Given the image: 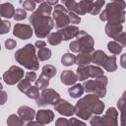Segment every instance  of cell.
<instances>
[{
	"instance_id": "1",
	"label": "cell",
	"mask_w": 126,
	"mask_h": 126,
	"mask_svg": "<svg viewBox=\"0 0 126 126\" xmlns=\"http://www.w3.org/2000/svg\"><path fill=\"white\" fill-rule=\"evenodd\" d=\"M52 6L48 1H42L39 7L32 13L29 18L30 24H32L34 34L37 38H44L48 36L51 30L55 27L53 19L50 17L52 13Z\"/></svg>"
},
{
	"instance_id": "2",
	"label": "cell",
	"mask_w": 126,
	"mask_h": 126,
	"mask_svg": "<svg viewBox=\"0 0 126 126\" xmlns=\"http://www.w3.org/2000/svg\"><path fill=\"white\" fill-rule=\"evenodd\" d=\"M104 102H102L98 96L89 94L76 102L75 114L83 120H88L93 115L101 114L104 110Z\"/></svg>"
},
{
	"instance_id": "3",
	"label": "cell",
	"mask_w": 126,
	"mask_h": 126,
	"mask_svg": "<svg viewBox=\"0 0 126 126\" xmlns=\"http://www.w3.org/2000/svg\"><path fill=\"white\" fill-rule=\"evenodd\" d=\"M126 3L121 0L111 1L106 4L104 10L100 13L99 19L102 22L113 23V24H121L125 22L126 17Z\"/></svg>"
},
{
	"instance_id": "4",
	"label": "cell",
	"mask_w": 126,
	"mask_h": 126,
	"mask_svg": "<svg viewBox=\"0 0 126 126\" xmlns=\"http://www.w3.org/2000/svg\"><path fill=\"white\" fill-rule=\"evenodd\" d=\"M15 60L26 69L30 71H36L39 68V62L37 53L35 52V46L32 43L26 44L24 47L18 49L15 52Z\"/></svg>"
},
{
	"instance_id": "5",
	"label": "cell",
	"mask_w": 126,
	"mask_h": 126,
	"mask_svg": "<svg viewBox=\"0 0 126 126\" xmlns=\"http://www.w3.org/2000/svg\"><path fill=\"white\" fill-rule=\"evenodd\" d=\"M94 40L85 31H80L76 39L71 41L69 48L75 53H89L92 54L94 51Z\"/></svg>"
},
{
	"instance_id": "6",
	"label": "cell",
	"mask_w": 126,
	"mask_h": 126,
	"mask_svg": "<svg viewBox=\"0 0 126 126\" xmlns=\"http://www.w3.org/2000/svg\"><path fill=\"white\" fill-rule=\"evenodd\" d=\"M107 83H108V79L106 76L103 75L102 77H99L97 79L85 81L83 84V87L86 93L95 94L100 98V97H104L106 94Z\"/></svg>"
},
{
	"instance_id": "7",
	"label": "cell",
	"mask_w": 126,
	"mask_h": 126,
	"mask_svg": "<svg viewBox=\"0 0 126 126\" xmlns=\"http://www.w3.org/2000/svg\"><path fill=\"white\" fill-rule=\"evenodd\" d=\"M52 19L55 24V28L61 30L65 27H68L70 24L69 20V11L62 4H58L54 7L52 14Z\"/></svg>"
},
{
	"instance_id": "8",
	"label": "cell",
	"mask_w": 126,
	"mask_h": 126,
	"mask_svg": "<svg viewBox=\"0 0 126 126\" xmlns=\"http://www.w3.org/2000/svg\"><path fill=\"white\" fill-rule=\"evenodd\" d=\"M60 99H61L60 94L55 90L47 88V89H45L41 92L40 97L38 99H36V104L39 107L45 106L47 104L55 106L60 101Z\"/></svg>"
},
{
	"instance_id": "9",
	"label": "cell",
	"mask_w": 126,
	"mask_h": 126,
	"mask_svg": "<svg viewBox=\"0 0 126 126\" xmlns=\"http://www.w3.org/2000/svg\"><path fill=\"white\" fill-rule=\"evenodd\" d=\"M25 74L26 73L21 67L13 65L3 74L2 78L7 85H16L23 80Z\"/></svg>"
},
{
	"instance_id": "10",
	"label": "cell",
	"mask_w": 126,
	"mask_h": 126,
	"mask_svg": "<svg viewBox=\"0 0 126 126\" xmlns=\"http://www.w3.org/2000/svg\"><path fill=\"white\" fill-rule=\"evenodd\" d=\"M33 32V29L27 24H16L13 28V34L23 40L31 38Z\"/></svg>"
},
{
	"instance_id": "11",
	"label": "cell",
	"mask_w": 126,
	"mask_h": 126,
	"mask_svg": "<svg viewBox=\"0 0 126 126\" xmlns=\"http://www.w3.org/2000/svg\"><path fill=\"white\" fill-rule=\"evenodd\" d=\"M102 126H118V111L115 107H109L102 116Z\"/></svg>"
},
{
	"instance_id": "12",
	"label": "cell",
	"mask_w": 126,
	"mask_h": 126,
	"mask_svg": "<svg viewBox=\"0 0 126 126\" xmlns=\"http://www.w3.org/2000/svg\"><path fill=\"white\" fill-rule=\"evenodd\" d=\"M54 109L61 115L71 117L75 114V106L65 99H60V101L54 106Z\"/></svg>"
},
{
	"instance_id": "13",
	"label": "cell",
	"mask_w": 126,
	"mask_h": 126,
	"mask_svg": "<svg viewBox=\"0 0 126 126\" xmlns=\"http://www.w3.org/2000/svg\"><path fill=\"white\" fill-rule=\"evenodd\" d=\"M35 119L37 122H39L40 124H49L53 121L54 119V113L52 110L50 109H39L36 112L35 115Z\"/></svg>"
},
{
	"instance_id": "14",
	"label": "cell",
	"mask_w": 126,
	"mask_h": 126,
	"mask_svg": "<svg viewBox=\"0 0 126 126\" xmlns=\"http://www.w3.org/2000/svg\"><path fill=\"white\" fill-rule=\"evenodd\" d=\"M17 113L18 115L24 120V121H27V122H31L32 121L33 118H35V115H36V112L33 108L28 106V105H22L18 108L17 110Z\"/></svg>"
},
{
	"instance_id": "15",
	"label": "cell",
	"mask_w": 126,
	"mask_h": 126,
	"mask_svg": "<svg viewBox=\"0 0 126 126\" xmlns=\"http://www.w3.org/2000/svg\"><path fill=\"white\" fill-rule=\"evenodd\" d=\"M122 30H123V26L121 24H113V23H107L104 29L106 35L113 39H115L122 32Z\"/></svg>"
},
{
	"instance_id": "16",
	"label": "cell",
	"mask_w": 126,
	"mask_h": 126,
	"mask_svg": "<svg viewBox=\"0 0 126 126\" xmlns=\"http://www.w3.org/2000/svg\"><path fill=\"white\" fill-rule=\"evenodd\" d=\"M59 31L63 36V40H70V39L76 37L80 32L79 28L75 25H69L68 27H65Z\"/></svg>"
},
{
	"instance_id": "17",
	"label": "cell",
	"mask_w": 126,
	"mask_h": 126,
	"mask_svg": "<svg viewBox=\"0 0 126 126\" xmlns=\"http://www.w3.org/2000/svg\"><path fill=\"white\" fill-rule=\"evenodd\" d=\"M78 80L79 79H78L77 74H75L71 70H64V71H62V73L60 75V81H61V83H63L64 85H67V86H73V85H75Z\"/></svg>"
},
{
	"instance_id": "18",
	"label": "cell",
	"mask_w": 126,
	"mask_h": 126,
	"mask_svg": "<svg viewBox=\"0 0 126 126\" xmlns=\"http://www.w3.org/2000/svg\"><path fill=\"white\" fill-rule=\"evenodd\" d=\"M107 55L105 54V52H103L102 50H94L93 53H92V62L94 63V65L96 66H101L103 68V66L105 65L106 63V60H107Z\"/></svg>"
},
{
	"instance_id": "19",
	"label": "cell",
	"mask_w": 126,
	"mask_h": 126,
	"mask_svg": "<svg viewBox=\"0 0 126 126\" xmlns=\"http://www.w3.org/2000/svg\"><path fill=\"white\" fill-rule=\"evenodd\" d=\"M15 12L16 10L14 6L9 2H5L0 5V16L2 18H8V19L14 18Z\"/></svg>"
},
{
	"instance_id": "20",
	"label": "cell",
	"mask_w": 126,
	"mask_h": 126,
	"mask_svg": "<svg viewBox=\"0 0 126 126\" xmlns=\"http://www.w3.org/2000/svg\"><path fill=\"white\" fill-rule=\"evenodd\" d=\"M92 62V54L89 53H78L76 55V64L78 67H83V66H88Z\"/></svg>"
},
{
	"instance_id": "21",
	"label": "cell",
	"mask_w": 126,
	"mask_h": 126,
	"mask_svg": "<svg viewBox=\"0 0 126 126\" xmlns=\"http://www.w3.org/2000/svg\"><path fill=\"white\" fill-rule=\"evenodd\" d=\"M87 70H88L89 78L97 79L99 77H102L104 74V71L102 70V68H100L99 66H96V65H91L90 64L87 66Z\"/></svg>"
},
{
	"instance_id": "22",
	"label": "cell",
	"mask_w": 126,
	"mask_h": 126,
	"mask_svg": "<svg viewBox=\"0 0 126 126\" xmlns=\"http://www.w3.org/2000/svg\"><path fill=\"white\" fill-rule=\"evenodd\" d=\"M84 92H85V89L81 84H75L68 89V94L73 98H79L80 96H82Z\"/></svg>"
},
{
	"instance_id": "23",
	"label": "cell",
	"mask_w": 126,
	"mask_h": 126,
	"mask_svg": "<svg viewBox=\"0 0 126 126\" xmlns=\"http://www.w3.org/2000/svg\"><path fill=\"white\" fill-rule=\"evenodd\" d=\"M63 40V36L60 32V31L58 30L57 32H51L48 36H47V41L49 44L55 46V45H58L62 42Z\"/></svg>"
},
{
	"instance_id": "24",
	"label": "cell",
	"mask_w": 126,
	"mask_h": 126,
	"mask_svg": "<svg viewBox=\"0 0 126 126\" xmlns=\"http://www.w3.org/2000/svg\"><path fill=\"white\" fill-rule=\"evenodd\" d=\"M49 79H50V78L46 77L45 75H43V74L41 73V74L37 77L36 81L34 82V86H36L39 90L43 91V90L47 89V87H48V85H49Z\"/></svg>"
},
{
	"instance_id": "25",
	"label": "cell",
	"mask_w": 126,
	"mask_h": 126,
	"mask_svg": "<svg viewBox=\"0 0 126 126\" xmlns=\"http://www.w3.org/2000/svg\"><path fill=\"white\" fill-rule=\"evenodd\" d=\"M61 63L64 66H72L76 64V55L70 52H66L61 57Z\"/></svg>"
},
{
	"instance_id": "26",
	"label": "cell",
	"mask_w": 126,
	"mask_h": 126,
	"mask_svg": "<svg viewBox=\"0 0 126 126\" xmlns=\"http://www.w3.org/2000/svg\"><path fill=\"white\" fill-rule=\"evenodd\" d=\"M103 69L107 72H114L117 69V64H116V57L115 55H111L107 57L106 63L103 66Z\"/></svg>"
},
{
	"instance_id": "27",
	"label": "cell",
	"mask_w": 126,
	"mask_h": 126,
	"mask_svg": "<svg viewBox=\"0 0 126 126\" xmlns=\"http://www.w3.org/2000/svg\"><path fill=\"white\" fill-rule=\"evenodd\" d=\"M107 49L113 55H118V54L121 53V51L123 49V46L120 43L116 42L115 40H112V41H109L107 43Z\"/></svg>"
},
{
	"instance_id": "28",
	"label": "cell",
	"mask_w": 126,
	"mask_h": 126,
	"mask_svg": "<svg viewBox=\"0 0 126 126\" xmlns=\"http://www.w3.org/2000/svg\"><path fill=\"white\" fill-rule=\"evenodd\" d=\"M24 120L16 114H11L7 118V125L8 126H24Z\"/></svg>"
},
{
	"instance_id": "29",
	"label": "cell",
	"mask_w": 126,
	"mask_h": 126,
	"mask_svg": "<svg viewBox=\"0 0 126 126\" xmlns=\"http://www.w3.org/2000/svg\"><path fill=\"white\" fill-rule=\"evenodd\" d=\"M51 55H52V52L47 47L40 48L37 51V57H38L39 61H47V60H49L51 58Z\"/></svg>"
},
{
	"instance_id": "30",
	"label": "cell",
	"mask_w": 126,
	"mask_h": 126,
	"mask_svg": "<svg viewBox=\"0 0 126 126\" xmlns=\"http://www.w3.org/2000/svg\"><path fill=\"white\" fill-rule=\"evenodd\" d=\"M29 98H32V99H38L40 97V94H39V89L36 87V86H32L25 94Z\"/></svg>"
},
{
	"instance_id": "31",
	"label": "cell",
	"mask_w": 126,
	"mask_h": 126,
	"mask_svg": "<svg viewBox=\"0 0 126 126\" xmlns=\"http://www.w3.org/2000/svg\"><path fill=\"white\" fill-rule=\"evenodd\" d=\"M56 72H57L56 68L53 65H50V64L44 65L42 67V70H41V73L43 75H45L46 77H48V78H53L56 75Z\"/></svg>"
},
{
	"instance_id": "32",
	"label": "cell",
	"mask_w": 126,
	"mask_h": 126,
	"mask_svg": "<svg viewBox=\"0 0 126 126\" xmlns=\"http://www.w3.org/2000/svg\"><path fill=\"white\" fill-rule=\"evenodd\" d=\"M105 4L104 0H98V1H94V5H93V9L91 11L90 14L92 15H98L101 11L102 6Z\"/></svg>"
},
{
	"instance_id": "33",
	"label": "cell",
	"mask_w": 126,
	"mask_h": 126,
	"mask_svg": "<svg viewBox=\"0 0 126 126\" xmlns=\"http://www.w3.org/2000/svg\"><path fill=\"white\" fill-rule=\"evenodd\" d=\"M32 83L31 82H29L28 80H26L25 78L22 80V81H20L19 83H18V89H19V91L20 92H22V93H24V94H26V92L32 87V85H31Z\"/></svg>"
},
{
	"instance_id": "34",
	"label": "cell",
	"mask_w": 126,
	"mask_h": 126,
	"mask_svg": "<svg viewBox=\"0 0 126 126\" xmlns=\"http://www.w3.org/2000/svg\"><path fill=\"white\" fill-rule=\"evenodd\" d=\"M22 5H23V8L24 10H27V11H31V12H34V9H35V1H32V0H25L24 2H21Z\"/></svg>"
},
{
	"instance_id": "35",
	"label": "cell",
	"mask_w": 126,
	"mask_h": 126,
	"mask_svg": "<svg viewBox=\"0 0 126 126\" xmlns=\"http://www.w3.org/2000/svg\"><path fill=\"white\" fill-rule=\"evenodd\" d=\"M27 12L26 10L22 9V8H19L16 10L15 12V15H14V19L15 21H22V20H25L27 18Z\"/></svg>"
},
{
	"instance_id": "36",
	"label": "cell",
	"mask_w": 126,
	"mask_h": 126,
	"mask_svg": "<svg viewBox=\"0 0 126 126\" xmlns=\"http://www.w3.org/2000/svg\"><path fill=\"white\" fill-rule=\"evenodd\" d=\"M117 107L120 111V114L126 115V98L121 96L117 101Z\"/></svg>"
},
{
	"instance_id": "37",
	"label": "cell",
	"mask_w": 126,
	"mask_h": 126,
	"mask_svg": "<svg viewBox=\"0 0 126 126\" xmlns=\"http://www.w3.org/2000/svg\"><path fill=\"white\" fill-rule=\"evenodd\" d=\"M91 126H102V117L99 115H93L90 118Z\"/></svg>"
},
{
	"instance_id": "38",
	"label": "cell",
	"mask_w": 126,
	"mask_h": 126,
	"mask_svg": "<svg viewBox=\"0 0 126 126\" xmlns=\"http://www.w3.org/2000/svg\"><path fill=\"white\" fill-rule=\"evenodd\" d=\"M11 29V23L9 21H6V20H2L1 21V32L0 33L1 34H5L7 33Z\"/></svg>"
},
{
	"instance_id": "39",
	"label": "cell",
	"mask_w": 126,
	"mask_h": 126,
	"mask_svg": "<svg viewBox=\"0 0 126 126\" xmlns=\"http://www.w3.org/2000/svg\"><path fill=\"white\" fill-rule=\"evenodd\" d=\"M69 20H70V24H74V25L80 24V22H81L80 16L74 12H69Z\"/></svg>"
},
{
	"instance_id": "40",
	"label": "cell",
	"mask_w": 126,
	"mask_h": 126,
	"mask_svg": "<svg viewBox=\"0 0 126 126\" xmlns=\"http://www.w3.org/2000/svg\"><path fill=\"white\" fill-rule=\"evenodd\" d=\"M16 46H17V41H16L15 39H13V38H7V39L5 40V47H6L7 49L12 50V49H14Z\"/></svg>"
},
{
	"instance_id": "41",
	"label": "cell",
	"mask_w": 126,
	"mask_h": 126,
	"mask_svg": "<svg viewBox=\"0 0 126 126\" xmlns=\"http://www.w3.org/2000/svg\"><path fill=\"white\" fill-rule=\"evenodd\" d=\"M25 79L32 83V82H35L36 81L37 76H36V74H35L34 71H30V72H27L25 74Z\"/></svg>"
},
{
	"instance_id": "42",
	"label": "cell",
	"mask_w": 126,
	"mask_h": 126,
	"mask_svg": "<svg viewBox=\"0 0 126 126\" xmlns=\"http://www.w3.org/2000/svg\"><path fill=\"white\" fill-rule=\"evenodd\" d=\"M115 41L120 43L122 46H126V32H121L116 38Z\"/></svg>"
},
{
	"instance_id": "43",
	"label": "cell",
	"mask_w": 126,
	"mask_h": 126,
	"mask_svg": "<svg viewBox=\"0 0 126 126\" xmlns=\"http://www.w3.org/2000/svg\"><path fill=\"white\" fill-rule=\"evenodd\" d=\"M69 123H70V126H87L85 122L79 120L78 118H70Z\"/></svg>"
},
{
	"instance_id": "44",
	"label": "cell",
	"mask_w": 126,
	"mask_h": 126,
	"mask_svg": "<svg viewBox=\"0 0 126 126\" xmlns=\"http://www.w3.org/2000/svg\"><path fill=\"white\" fill-rule=\"evenodd\" d=\"M55 126H70V123H69V120L66 119V118H58L55 122Z\"/></svg>"
},
{
	"instance_id": "45",
	"label": "cell",
	"mask_w": 126,
	"mask_h": 126,
	"mask_svg": "<svg viewBox=\"0 0 126 126\" xmlns=\"http://www.w3.org/2000/svg\"><path fill=\"white\" fill-rule=\"evenodd\" d=\"M120 65L122 68L126 69V53H123L120 56Z\"/></svg>"
},
{
	"instance_id": "46",
	"label": "cell",
	"mask_w": 126,
	"mask_h": 126,
	"mask_svg": "<svg viewBox=\"0 0 126 126\" xmlns=\"http://www.w3.org/2000/svg\"><path fill=\"white\" fill-rule=\"evenodd\" d=\"M34 46H35V47H37L38 49H40V48H43V47H45V46H46V42H45V41H43V40H37V41H35Z\"/></svg>"
},
{
	"instance_id": "47",
	"label": "cell",
	"mask_w": 126,
	"mask_h": 126,
	"mask_svg": "<svg viewBox=\"0 0 126 126\" xmlns=\"http://www.w3.org/2000/svg\"><path fill=\"white\" fill-rule=\"evenodd\" d=\"M25 126H44V125L43 124H40L37 121H31V122H28Z\"/></svg>"
},
{
	"instance_id": "48",
	"label": "cell",
	"mask_w": 126,
	"mask_h": 126,
	"mask_svg": "<svg viewBox=\"0 0 126 126\" xmlns=\"http://www.w3.org/2000/svg\"><path fill=\"white\" fill-rule=\"evenodd\" d=\"M1 95H2L1 104L3 105V104H5V102H6V100H7V94H6V92H5L4 90H2V94H1Z\"/></svg>"
},
{
	"instance_id": "49",
	"label": "cell",
	"mask_w": 126,
	"mask_h": 126,
	"mask_svg": "<svg viewBox=\"0 0 126 126\" xmlns=\"http://www.w3.org/2000/svg\"><path fill=\"white\" fill-rule=\"evenodd\" d=\"M120 126H126V115L120 114Z\"/></svg>"
},
{
	"instance_id": "50",
	"label": "cell",
	"mask_w": 126,
	"mask_h": 126,
	"mask_svg": "<svg viewBox=\"0 0 126 126\" xmlns=\"http://www.w3.org/2000/svg\"><path fill=\"white\" fill-rule=\"evenodd\" d=\"M122 97H124V98H126V91H125V92H124V93L122 94Z\"/></svg>"
}]
</instances>
